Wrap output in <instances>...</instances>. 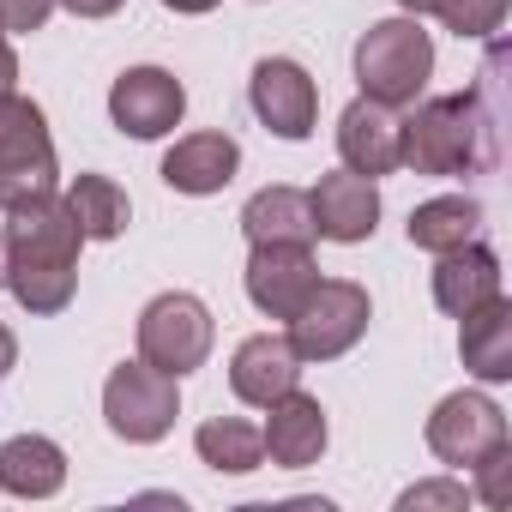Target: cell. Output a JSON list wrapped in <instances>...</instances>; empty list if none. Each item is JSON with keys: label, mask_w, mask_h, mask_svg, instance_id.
<instances>
[{"label": "cell", "mask_w": 512, "mask_h": 512, "mask_svg": "<svg viewBox=\"0 0 512 512\" xmlns=\"http://www.w3.org/2000/svg\"><path fill=\"white\" fill-rule=\"evenodd\" d=\"M79 247L85 229L67 211V199L43 193L7 211L0 229V266H7V290L19 296L25 314H61L79 290Z\"/></svg>", "instance_id": "1"}, {"label": "cell", "mask_w": 512, "mask_h": 512, "mask_svg": "<svg viewBox=\"0 0 512 512\" xmlns=\"http://www.w3.org/2000/svg\"><path fill=\"white\" fill-rule=\"evenodd\" d=\"M494 61L482 67L488 85H494ZM488 85L458 91V97L410 103V115L398 121V163L410 175H470V169H482L494 157V97H488Z\"/></svg>", "instance_id": "2"}, {"label": "cell", "mask_w": 512, "mask_h": 512, "mask_svg": "<svg viewBox=\"0 0 512 512\" xmlns=\"http://www.w3.org/2000/svg\"><path fill=\"white\" fill-rule=\"evenodd\" d=\"M434 79V37L422 31V19H380L362 31L356 43V85L362 97L386 103V109H410Z\"/></svg>", "instance_id": "3"}, {"label": "cell", "mask_w": 512, "mask_h": 512, "mask_svg": "<svg viewBox=\"0 0 512 512\" xmlns=\"http://www.w3.org/2000/svg\"><path fill=\"white\" fill-rule=\"evenodd\" d=\"M55 181H61V163H55V139H49L43 109L31 97L7 91L0 97V211L55 193Z\"/></svg>", "instance_id": "4"}, {"label": "cell", "mask_w": 512, "mask_h": 512, "mask_svg": "<svg viewBox=\"0 0 512 512\" xmlns=\"http://www.w3.org/2000/svg\"><path fill=\"white\" fill-rule=\"evenodd\" d=\"M175 416H181V380L175 374L151 368L145 356L139 362H121L109 374V386H103V422H109L115 440L151 446V440H163L175 428Z\"/></svg>", "instance_id": "5"}, {"label": "cell", "mask_w": 512, "mask_h": 512, "mask_svg": "<svg viewBox=\"0 0 512 512\" xmlns=\"http://www.w3.org/2000/svg\"><path fill=\"white\" fill-rule=\"evenodd\" d=\"M368 320H374V302H368L362 284H350V278H320L314 296L302 302V314L290 320V344H296L302 362H338L344 350L362 344Z\"/></svg>", "instance_id": "6"}, {"label": "cell", "mask_w": 512, "mask_h": 512, "mask_svg": "<svg viewBox=\"0 0 512 512\" xmlns=\"http://www.w3.org/2000/svg\"><path fill=\"white\" fill-rule=\"evenodd\" d=\"M211 338H217L211 308L199 296H187V290H169V296L145 302V314H139V356L151 368L175 374V380H187L193 368H205Z\"/></svg>", "instance_id": "7"}, {"label": "cell", "mask_w": 512, "mask_h": 512, "mask_svg": "<svg viewBox=\"0 0 512 512\" xmlns=\"http://www.w3.org/2000/svg\"><path fill=\"white\" fill-rule=\"evenodd\" d=\"M494 446H506V410L488 392H446L428 416V452L440 464L470 470L476 458H488Z\"/></svg>", "instance_id": "8"}, {"label": "cell", "mask_w": 512, "mask_h": 512, "mask_svg": "<svg viewBox=\"0 0 512 512\" xmlns=\"http://www.w3.org/2000/svg\"><path fill=\"white\" fill-rule=\"evenodd\" d=\"M247 103L266 121V133H278V139H308L314 121H320V91H314L308 67L290 61V55H266L260 67H253Z\"/></svg>", "instance_id": "9"}, {"label": "cell", "mask_w": 512, "mask_h": 512, "mask_svg": "<svg viewBox=\"0 0 512 512\" xmlns=\"http://www.w3.org/2000/svg\"><path fill=\"white\" fill-rule=\"evenodd\" d=\"M187 115V91L169 67H127L109 85V121L127 139H163L169 127H181Z\"/></svg>", "instance_id": "10"}, {"label": "cell", "mask_w": 512, "mask_h": 512, "mask_svg": "<svg viewBox=\"0 0 512 512\" xmlns=\"http://www.w3.org/2000/svg\"><path fill=\"white\" fill-rule=\"evenodd\" d=\"M320 284V266H314V253L296 247V241H266V247H253V260H247V302L260 308L266 320H296L302 302L314 296Z\"/></svg>", "instance_id": "11"}, {"label": "cell", "mask_w": 512, "mask_h": 512, "mask_svg": "<svg viewBox=\"0 0 512 512\" xmlns=\"http://www.w3.org/2000/svg\"><path fill=\"white\" fill-rule=\"evenodd\" d=\"M308 211H314V235L326 241H368L380 229V187L356 169H338V175H320L314 193H308Z\"/></svg>", "instance_id": "12"}, {"label": "cell", "mask_w": 512, "mask_h": 512, "mask_svg": "<svg viewBox=\"0 0 512 512\" xmlns=\"http://www.w3.org/2000/svg\"><path fill=\"white\" fill-rule=\"evenodd\" d=\"M302 380V356H296V344L284 338V332H253V338H241L235 344V356H229V392L241 398V404H272V398H284L290 386Z\"/></svg>", "instance_id": "13"}, {"label": "cell", "mask_w": 512, "mask_h": 512, "mask_svg": "<svg viewBox=\"0 0 512 512\" xmlns=\"http://www.w3.org/2000/svg\"><path fill=\"white\" fill-rule=\"evenodd\" d=\"M266 410H272V416H266V428H260L266 458H272L278 470H308V464H320V452H326V440H332L320 398H308L302 386H290V392H284V398H272Z\"/></svg>", "instance_id": "14"}, {"label": "cell", "mask_w": 512, "mask_h": 512, "mask_svg": "<svg viewBox=\"0 0 512 512\" xmlns=\"http://www.w3.org/2000/svg\"><path fill=\"white\" fill-rule=\"evenodd\" d=\"M338 157L344 169L380 181L398 169V109L374 103V97H356L344 115H338Z\"/></svg>", "instance_id": "15"}, {"label": "cell", "mask_w": 512, "mask_h": 512, "mask_svg": "<svg viewBox=\"0 0 512 512\" xmlns=\"http://www.w3.org/2000/svg\"><path fill=\"white\" fill-rule=\"evenodd\" d=\"M235 169H241V145H235L229 133H187V139H175L169 157H163V181H169L175 193H193V199L223 193V187L235 181Z\"/></svg>", "instance_id": "16"}, {"label": "cell", "mask_w": 512, "mask_h": 512, "mask_svg": "<svg viewBox=\"0 0 512 512\" xmlns=\"http://www.w3.org/2000/svg\"><path fill=\"white\" fill-rule=\"evenodd\" d=\"M434 302H440V314H452V320H464L470 308H482L488 296H500V260H494V247H482V241H464V247H452V253H434Z\"/></svg>", "instance_id": "17"}, {"label": "cell", "mask_w": 512, "mask_h": 512, "mask_svg": "<svg viewBox=\"0 0 512 512\" xmlns=\"http://www.w3.org/2000/svg\"><path fill=\"white\" fill-rule=\"evenodd\" d=\"M458 356L482 386L512 380V302L506 296H488L482 308L458 320Z\"/></svg>", "instance_id": "18"}, {"label": "cell", "mask_w": 512, "mask_h": 512, "mask_svg": "<svg viewBox=\"0 0 512 512\" xmlns=\"http://www.w3.org/2000/svg\"><path fill=\"white\" fill-rule=\"evenodd\" d=\"M67 482V452L49 434H13L0 446V488L13 500H49Z\"/></svg>", "instance_id": "19"}, {"label": "cell", "mask_w": 512, "mask_h": 512, "mask_svg": "<svg viewBox=\"0 0 512 512\" xmlns=\"http://www.w3.org/2000/svg\"><path fill=\"white\" fill-rule=\"evenodd\" d=\"M241 235L253 247H266V241H296L308 247L314 241V211H308V193L302 187H260L247 205H241Z\"/></svg>", "instance_id": "20"}, {"label": "cell", "mask_w": 512, "mask_h": 512, "mask_svg": "<svg viewBox=\"0 0 512 512\" xmlns=\"http://www.w3.org/2000/svg\"><path fill=\"white\" fill-rule=\"evenodd\" d=\"M476 235H482V205L464 199V193L422 199L410 211V247H422V253H452V247H464Z\"/></svg>", "instance_id": "21"}, {"label": "cell", "mask_w": 512, "mask_h": 512, "mask_svg": "<svg viewBox=\"0 0 512 512\" xmlns=\"http://www.w3.org/2000/svg\"><path fill=\"white\" fill-rule=\"evenodd\" d=\"M193 446H199V458H205L217 476H247V470H260V464H266V440H260V428L241 422V416H211V422H199Z\"/></svg>", "instance_id": "22"}, {"label": "cell", "mask_w": 512, "mask_h": 512, "mask_svg": "<svg viewBox=\"0 0 512 512\" xmlns=\"http://www.w3.org/2000/svg\"><path fill=\"white\" fill-rule=\"evenodd\" d=\"M67 211L79 217L85 241H115V235L127 229V217H133L127 193H121L109 175H73V187H67Z\"/></svg>", "instance_id": "23"}, {"label": "cell", "mask_w": 512, "mask_h": 512, "mask_svg": "<svg viewBox=\"0 0 512 512\" xmlns=\"http://www.w3.org/2000/svg\"><path fill=\"white\" fill-rule=\"evenodd\" d=\"M398 7L410 13V19H422V13H434L446 31H458L464 43H488L494 31H500V19H506V0H398Z\"/></svg>", "instance_id": "24"}, {"label": "cell", "mask_w": 512, "mask_h": 512, "mask_svg": "<svg viewBox=\"0 0 512 512\" xmlns=\"http://www.w3.org/2000/svg\"><path fill=\"white\" fill-rule=\"evenodd\" d=\"M464 506H470V488L458 476H434L398 494V512H464Z\"/></svg>", "instance_id": "25"}, {"label": "cell", "mask_w": 512, "mask_h": 512, "mask_svg": "<svg viewBox=\"0 0 512 512\" xmlns=\"http://www.w3.org/2000/svg\"><path fill=\"white\" fill-rule=\"evenodd\" d=\"M470 470H476V488H470V494H476L482 506H506V500H512V440L494 446L488 458H476Z\"/></svg>", "instance_id": "26"}, {"label": "cell", "mask_w": 512, "mask_h": 512, "mask_svg": "<svg viewBox=\"0 0 512 512\" xmlns=\"http://www.w3.org/2000/svg\"><path fill=\"white\" fill-rule=\"evenodd\" d=\"M49 13H55V0H0V31H7V37H13V31H19V37H25V31H43Z\"/></svg>", "instance_id": "27"}, {"label": "cell", "mask_w": 512, "mask_h": 512, "mask_svg": "<svg viewBox=\"0 0 512 512\" xmlns=\"http://www.w3.org/2000/svg\"><path fill=\"white\" fill-rule=\"evenodd\" d=\"M55 7H67L79 19H109V13H121V0H55Z\"/></svg>", "instance_id": "28"}, {"label": "cell", "mask_w": 512, "mask_h": 512, "mask_svg": "<svg viewBox=\"0 0 512 512\" xmlns=\"http://www.w3.org/2000/svg\"><path fill=\"white\" fill-rule=\"evenodd\" d=\"M7 91H19V55H13L7 31H0V97H7Z\"/></svg>", "instance_id": "29"}, {"label": "cell", "mask_w": 512, "mask_h": 512, "mask_svg": "<svg viewBox=\"0 0 512 512\" xmlns=\"http://www.w3.org/2000/svg\"><path fill=\"white\" fill-rule=\"evenodd\" d=\"M13 362H19V338H13V326L0 320V380L13 374Z\"/></svg>", "instance_id": "30"}, {"label": "cell", "mask_w": 512, "mask_h": 512, "mask_svg": "<svg viewBox=\"0 0 512 512\" xmlns=\"http://www.w3.org/2000/svg\"><path fill=\"white\" fill-rule=\"evenodd\" d=\"M163 7H169V13H187V19H199V13H211V7H217V0H163Z\"/></svg>", "instance_id": "31"}, {"label": "cell", "mask_w": 512, "mask_h": 512, "mask_svg": "<svg viewBox=\"0 0 512 512\" xmlns=\"http://www.w3.org/2000/svg\"><path fill=\"white\" fill-rule=\"evenodd\" d=\"M0 284H7V266H0Z\"/></svg>", "instance_id": "32"}]
</instances>
